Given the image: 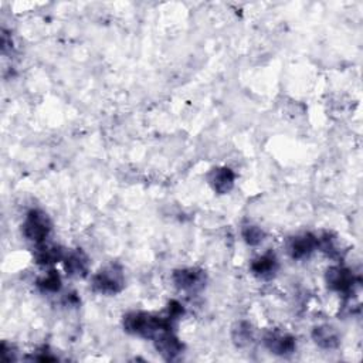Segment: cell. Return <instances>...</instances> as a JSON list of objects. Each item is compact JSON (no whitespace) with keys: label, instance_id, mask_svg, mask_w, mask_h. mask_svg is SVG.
Segmentation results:
<instances>
[{"label":"cell","instance_id":"obj_8","mask_svg":"<svg viewBox=\"0 0 363 363\" xmlns=\"http://www.w3.org/2000/svg\"><path fill=\"white\" fill-rule=\"evenodd\" d=\"M64 269L73 279H84L88 276L89 260L82 250H71L64 257Z\"/></svg>","mask_w":363,"mask_h":363},{"label":"cell","instance_id":"obj_11","mask_svg":"<svg viewBox=\"0 0 363 363\" xmlns=\"http://www.w3.org/2000/svg\"><path fill=\"white\" fill-rule=\"evenodd\" d=\"M315 249H316V237L311 233L291 237L287 243L288 254L294 260H302L309 257Z\"/></svg>","mask_w":363,"mask_h":363},{"label":"cell","instance_id":"obj_4","mask_svg":"<svg viewBox=\"0 0 363 363\" xmlns=\"http://www.w3.org/2000/svg\"><path fill=\"white\" fill-rule=\"evenodd\" d=\"M173 283L175 286L182 290V291H188V292H198L202 291L206 287V272L203 269L199 268H182V269H176L173 272Z\"/></svg>","mask_w":363,"mask_h":363},{"label":"cell","instance_id":"obj_13","mask_svg":"<svg viewBox=\"0 0 363 363\" xmlns=\"http://www.w3.org/2000/svg\"><path fill=\"white\" fill-rule=\"evenodd\" d=\"M313 342L323 349H335L341 343V336L334 327L321 325L312 331Z\"/></svg>","mask_w":363,"mask_h":363},{"label":"cell","instance_id":"obj_3","mask_svg":"<svg viewBox=\"0 0 363 363\" xmlns=\"http://www.w3.org/2000/svg\"><path fill=\"white\" fill-rule=\"evenodd\" d=\"M52 232V221L49 216L41 210L33 209L27 213L23 223V235L27 240L41 244L49 237Z\"/></svg>","mask_w":363,"mask_h":363},{"label":"cell","instance_id":"obj_1","mask_svg":"<svg viewBox=\"0 0 363 363\" xmlns=\"http://www.w3.org/2000/svg\"><path fill=\"white\" fill-rule=\"evenodd\" d=\"M175 324L176 323L166 313L154 315L148 312H129L124 316L125 332L145 339H154L161 331L173 329Z\"/></svg>","mask_w":363,"mask_h":363},{"label":"cell","instance_id":"obj_2","mask_svg":"<svg viewBox=\"0 0 363 363\" xmlns=\"http://www.w3.org/2000/svg\"><path fill=\"white\" fill-rule=\"evenodd\" d=\"M93 290L104 295H115L125 287L124 271L118 264H111L101 268L93 277Z\"/></svg>","mask_w":363,"mask_h":363},{"label":"cell","instance_id":"obj_10","mask_svg":"<svg viewBox=\"0 0 363 363\" xmlns=\"http://www.w3.org/2000/svg\"><path fill=\"white\" fill-rule=\"evenodd\" d=\"M251 272L260 280H271L279 271V260L274 253H265L251 262Z\"/></svg>","mask_w":363,"mask_h":363},{"label":"cell","instance_id":"obj_15","mask_svg":"<svg viewBox=\"0 0 363 363\" xmlns=\"http://www.w3.org/2000/svg\"><path fill=\"white\" fill-rule=\"evenodd\" d=\"M37 287L43 292H57L61 288V277L56 269H50L37 281Z\"/></svg>","mask_w":363,"mask_h":363},{"label":"cell","instance_id":"obj_16","mask_svg":"<svg viewBox=\"0 0 363 363\" xmlns=\"http://www.w3.org/2000/svg\"><path fill=\"white\" fill-rule=\"evenodd\" d=\"M242 236L249 246H258L264 240V232L255 224H246L242 230Z\"/></svg>","mask_w":363,"mask_h":363},{"label":"cell","instance_id":"obj_14","mask_svg":"<svg viewBox=\"0 0 363 363\" xmlns=\"http://www.w3.org/2000/svg\"><path fill=\"white\" fill-rule=\"evenodd\" d=\"M233 341L235 343L239 346V348H244V346H249L253 339H254V334H253V329H251V325L247 324V323H239L235 325L233 328Z\"/></svg>","mask_w":363,"mask_h":363},{"label":"cell","instance_id":"obj_7","mask_svg":"<svg viewBox=\"0 0 363 363\" xmlns=\"http://www.w3.org/2000/svg\"><path fill=\"white\" fill-rule=\"evenodd\" d=\"M264 345L271 353L279 355V356H290L297 349L294 336H291L288 334L277 332V331L265 334Z\"/></svg>","mask_w":363,"mask_h":363},{"label":"cell","instance_id":"obj_6","mask_svg":"<svg viewBox=\"0 0 363 363\" xmlns=\"http://www.w3.org/2000/svg\"><path fill=\"white\" fill-rule=\"evenodd\" d=\"M154 343H155L156 350L165 360H175L177 356L182 355V352H184V348H185L184 343H182L180 339L175 335L173 329L161 331L154 338Z\"/></svg>","mask_w":363,"mask_h":363},{"label":"cell","instance_id":"obj_12","mask_svg":"<svg viewBox=\"0 0 363 363\" xmlns=\"http://www.w3.org/2000/svg\"><path fill=\"white\" fill-rule=\"evenodd\" d=\"M66 251L63 250V247L60 246H54V244H47V243H41L37 244L36 250H34V261L40 265H52L56 264L59 261H63L66 257Z\"/></svg>","mask_w":363,"mask_h":363},{"label":"cell","instance_id":"obj_9","mask_svg":"<svg viewBox=\"0 0 363 363\" xmlns=\"http://www.w3.org/2000/svg\"><path fill=\"white\" fill-rule=\"evenodd\" d=\"M235 173L229 168H214L207 176L212 189L218 195L229 193L235 186Z\"/></svg>","mask_w":363,"mask_h":363},{"label":"cell","instance_id":"obj_5","mask_svg":"<svg viewBox=\"0 0 363 363\" xmlns=\"http://www.w3.org/2000/svg\"><path fill=\"white\" fill-rule=\"evenodd\" d=\"M325 280L328 288L345 295H349L356 286V279L352 274V271L339 265L328 268Z\"/></svg>","mask_w":363,"mask_h":363}]
</instances>
